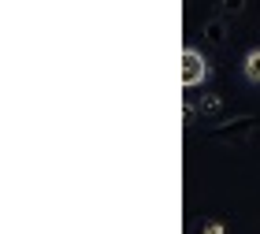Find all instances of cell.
<instances>
[{
    "mask_svg": "<svg viewBox=\"0 0 260 234\" xmlns=\"http://www.w3.org/2000/svg\"><path fill=\"white\" fill-rule=\"evenodd\" d=\"M256 115H238V119H231V123H223V126H212L208 138L212 142H223V145H234V142H245L253 130H256Z\"/></svg>",
    "mask_w": 260,
    "mask_h": 234,
    "instance_id": "6da1fadb",
    "label": "cell"
},
{
    "mask_svg": "<svg viewBox=\"0 0 260 234\" xmlns=\"http://www.w3.org/2000/svg\"><path fill=\"white\" fill-rule=\"evenodd\" d=\"M205 75H208L205 56H201L197 49H186V52H182V86H186V89H193L197 82H205Z\"/></svg>",
    "mask_w": 260,
    "mask_h": 234,
    "instance_id": "7a4b0ae2",
    "label": "cell"
},
{
    "mask_svg": "<svg viewBox=\"0 0 260 234\" xmlns=\"http://www.w3.org/2000/svg\"><path fill=\"white\" fill-rule=\"evenodd\" d=\"M227 22L231 19H212V22H205V41L208 45H223V41H227Z\"/></svg>",
    "mask_w": 260,
    "mask_h": 234,
    "instance_id": "3957f363",
    "label": "cell"
},
{
    "mask_svg": "<svg viewBox=\"0 0 260 234\" xmlns=\"http://www.w3.org/2000/svg\"><path fill=\"white\" fill-rule=\"evenodd\" d=\"M245 78H249L253 86H260V49H253L245 56Z\"/></svg>",
    "mask_w": 260,
    "mask_h": 234,
    "instance_id": "277c9868",
    "label": "cell"
},
{
    "mask_svg": "<svg viewBox=\"0 0 260 234\" xmlns=\"http://www.w3.org/2000/svg\"><path fill=\"white\" fill-rule=\"evenodd\" d=\"M245 11V0H219V15L223 19H238Z\"/></svg>",
    "mask_w": 260,
    "mask_h": 234,
    "instance_id": "5b68a950",
    "label": "cell"
},
{
    "mask_svg": "<svg viewBox=\"0 0 260 234\" xmlns=\"http://www.w3.org/2000/svg\"><path fill=\"white\" fill-rule=\"evenodd\" d=\"M219 101H223V97H205V101L197 104V108H201V112H216V108H219ZM197 108H193V112H197Z\"/></svg>",
    "mask_w": 260,
    "mask_h": 234,
    "instance_id": "8992f818",
    "label": "cell"
},
{
    "mask_svg": "<svg viewBox=\"0 0 260 234\" xmlns=\"http://www.w3.org/2000/svg\"><path fill=\"white\" fill-rule=\"evenodd\" d=\"M205 234H223V227H219V223H212V227H208Z\"/></svg>",
    "mask_w": 260,
    "mask_h": 234,
    "instance_id": "52a82bcc",
    "label": "cell"
}]
</instances>
